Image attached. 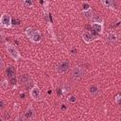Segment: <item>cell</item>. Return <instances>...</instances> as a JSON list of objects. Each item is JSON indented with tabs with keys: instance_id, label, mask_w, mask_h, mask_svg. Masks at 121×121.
Here are the masks:
<instances>
[{
	"instance_id": "obj_9",
	"label": "cell",
	"mask_w": 121,
	"mask_h": 121,
	"mask_svg": "<svg viewBox=\"0 0 121 121\" xmlns=\"http://www.w3.org/2000/svg\"><path fill=\"white\" fill-rule=\"evenodd\" d=\"M91 27L93 28L94 31H95L98 34H102L104 30V25L101 24H96V23H91Z\"/></svg>"
},
{
	"instance_id": "obj_2",
	"label": "cell",
	"mask_w": 121,
	"mask_h": 121,
	"mask_svg": "<svg viewBox=\"0 0 121 121\" xmlns=\"http://www.w3.org/2000/svg\"><path fill=\"white\" fill-rule=\"evenodd\" d=\"M6 49H7L8 54H9L14 60H20V59L22 58L21 54L19 53V51L17 50V48H16L13 44H11V43H7V44H6Z\"/></svg>"
},
{
	"instance_id": "obj_14",
	"label": "cell",
	"mask_w": 121,
	"mask_h": 121,
	"mask_svg": "<svg viewBox=\"0 0 121 121\" xmlns=\"http://www.w3.org/2000/svg\"><path fill=\"white\" fill-rule=\"evenodd\" d=\"M89 93H90L92 95L95 96V95H97L98 93H99V88H98L96 85H91V86L89 87Z\"/></svg>"
},
{
	"instance_id": "obj_25",
	"label": "cell",
	"mask_w": 121,
	"mask_h": 121,
	"mask_svg": "<svg viewBox=\"0 0 121 121\" xmlns=\"http://www.w3.org/2000/svg\"><path fill=\"white\" fill-rule=\"evenodd\" d=\"M4 66H5L4 60H3V59H2V58H1V56H0V69H3V68H4Z\"/></svg>"
},
{
	"instance_id": "obj_1",
	"label": "cell",
	"mask_w": 121,
	"mask_h": 121,
	"mask_svg": "<svg viewBox=\"0 0 121 121\" xmlns=\"http://www.w3.org/2000/svg\"><path fill=\"white\" fill-rule=\"evenodd\" d=\"M26 36L34 43H39L42 41V35L41 32L37 29H34L32 27H27L25 31Z\"/></svg>"
},
{
	"instance_id": "obj_10",
	"label": "cell",
	"mask_w": 121,
	"mask_h": 121,
	"mask_svg": "<svg viewBox=\"0 0 121 121\" xmlns=\"http://www.w3.org/2000/svg\"><path fill=\"white\" fill-rule=\"evenodd\" d=\"M118 38H117V35L114 33V32H110L108 35H107V38H106V41L110 43V44H114L116 42H117Z\"/></svg>"
},
{
	"instance_id": "obj_13",
	"label": "cell",
	"mask_w": 121,
	"mask_h": 121,
	"mask_svg": "<svg viewBox=\"0 0 121 121\" xmlns=\"http://www.w3.org/2000/svg\"><path fill=\"white\" fill-rule=\"evenodd\" d=\"M92 22L93 23H96V24H101V25H104V19L101 15L99 14H94V16L92 17Z\"/></svg>"
},
{
	"instance_id": "obj_23",
	"label": "cell",
	"mask_w": 121,
	"mask_h": 121,
	"mask_svg": "<svg viewBox=\"0 0 121 121\" xmlns=\"http://www.w3.org/2000/svg\"><path fill=\"white\" fill-rule=\"evenodd\" d=\"M120 99H121V95L118 94V95L115 96V103H116V104H119V103H120Z\"/></svg>"
},
{
	"instance_id": "obj_17",
	"label": "cell",
	"mask_w": 121,
	"mask_h": 121,
	"mask_svg": "<svg viewBox=\"0 0 121 121\" xmlns=\"http://www.w3.org/2000/svg\"><path fill=\"white\" fill-rule=\"evenodd\" d=\"M23 5L25 7H26V8H31V7H33L34 4H33V2L31 0H26V1L23 2Z\"/></svg>"
},
{
	"instance_id": "obj_5",
	"label": "cell",
	"mask_w": 121,
	"mask_h": 121,
	"mask_svg": "<svg viewBox=\"0 0 121 121\" xmlns=\"http://www.w3.org/2000/svg\"><path fill=\"white\" fill-rule=\"evenodd\" d=\"M29 94H30L31 98H32L34 101H40V100L42 99V93H41L40 88H39L37 85H34V86L30 89Z\"/></svg>"
},
{
	"instance_id": "obj_8",
	"label": "cell",
	"mask_w": 121,
	"mask_h": 121,
	"mask_svg": "<svg viewBox=\"0 0 121 121\" xmlns=\"http://www.w3.org/2000/svg\"><path fill=\"white\" fill-rule=\"evenodd\" d=\"M26 117L28 118L29 120H31V119H33L35 117V111H34L33 106L31 104H29L28 107L26 110Z\"/></svg>"
},
{
	"instance_id": "obj_11",
	"label": "cell",
	"mask_w": 121,
	"mask_h": 121,
	"mask_svg": "<svg viewBox=\"0 0 121 121\" xmlns=\"http://www.w3.org/2000/svg\"><path fill=\"white\" fill-rule=\"evenodd\" d=\"M30 81H31V78H30L27 75H22V76L20 77V78H19V82H20L21 84L25 85L26 88H28V85L30 84V83H29Z\"/></svg>"
},
{
	"instance_id": "obj_20",
	"label": "cell",
	"mask_w": 121,
	"mask_h": 121,
	"mask_svg": "<svg viewBox=\"0 0 121 121\" xmlns=\"http://www.w3.org/2000/svg\"><path fill=\"white\" fill-rule=\"evenodd\" d=\"M1 86H2L3 89H7L8 86H9V80L8 79H4L2 81V83H1Z\"/></svg>"
},
{
	"instance_id": "obj_19",
	"label": "cell",
	"mask_w": 121,
	"mask_h": 121,
	"mask_svg": "<svg viewBox=\"0 0 121 121\" xmlns=\"http://www.w3.org/2000/svg\"><path fill=\"white\" fill-rule=\"evenodd\" d=\"M90 9H91V6L88 3H83V5H82V11H86V10H88Z\"/></svg>"
},
{
	"instance_id": "obj_24",
	"label": "cell",
	"mask_w": 121,
	"mask_h": 121,
	"mask_svg": "<svg viewBox=\"0 0 121 121\" xmlns=\"http://www.w3.org/2000/svg\"><path fill=\"white\" fill-rule=\"evenodd\" d=\"M9 82L11 83V84H15V83H16V78H15V77H13V78H9Z\"/></svg>"
},
{
	"instance_id": "obj_28",
	"label": "cell",
	"mask_w": 121,
	"mask_h": 121,
	"mask_svg": "<svg viewBox=\"0 0 121 121\" xmlns=\"http://www.w3.org/2000/svg\"><path fill=\"white\" fill-rule=\"evenodd\" d=\"M3 37H4V33L2 31H0V41L3 40Z\"/></svg>"
},
{
	"instance_id": "obj_27",
	"label": "cell",
	"mask_w": 121,
	"mask_h": 121,
	"mask_svg": "<svg viewBox=\"0 0 121 121\" xmlns=\"http://www.w3.org/2000/svg\"><path fill=\"white\" fill-rule=\"evenodd\" d=\"M60 109H61L62 111H65V110H66V105L62 104V105H61V107H60Z\"/></svg>"
},
{
	"instance_id": "obj_7",
	"label": "cell",
	"mask_w": 121,
	"mask_h": 121,
	"mask_svg": "<svg viewBox=\"0 0 121 121\" xmlns=\"http://www.w3.org/2000/svg\"><path fill=\"white\" fill-rule=\"evenodd\" d=\"M69 66H70V63L67 60H60L57 63L56 70H57L58 73L62 74V73H65L69 69Z\"/></svg>"
},
{
	"instance_id": "obj_26",
	"label": "cell",
	"mask_w": 121,
	"mask_h": 121,
	"mask_svg": "<svg viewBox=\"0 0 121 121\" xmlns=\"http://www.w3.org/2000/svg\"><path fill=\"white\" fill-rule=\"evenodd\" d=\"M4 106H5L4 101H3V100H0V110H2V109L4 108Z\"/></svg>"
},
{
	"instance_id": "obj_22",
	"label": "cell",
	"mask_w": 121,
	"mask_h": 121,
	"mask_svg": "<svg viewBox=\"0 0 121 121\" xmlns=\"http://www.w3.org/2000/svg\"><path fill=\"white\" fill-rule=\"evenodd\" d=\"M15 121H26V118H25V116H23V115H18V116L15 118Z\"/></svg>"
},
{
	"instance_id": "obj_18",
	"label": "cell",
	"mask_w": 121,
	"mask_h": 121,
	"mask_svg": "<svg viewBox=\"0 0 121 121\" xmlns=\"http://www.w3.org/2000/svg\"><path fill=\"white\" fill-rule=\"evenodd\" d=\"M70 90H71L70 86L67 85V84H64V85H63V88H62V94H63V95H66L67 93L70 92Z\"/></svg>"
},
{
	"instance_id": "obj_4",
	"label": "cell",
	"mask_w": 121,
	"mask_h": 121,
	"mask_svg": "<svg viewBox=\"0 0 121 121\" xmlns=\"http://www.w3.org/2000/svg\"><path fill=\"white\" fill-rule=\"evenodd\" d=\"M97 39H99L98 36H97L96 34H95L93 31H88V30H86V31H84V32L82 33V40H83L86 43H92V42H94V41H95V40H97Z\"/></svg>"
},
{
	"instance_id": "obj_6",
	"label": "cell",
	"mask_w": 121,
	"mask_h": 121,
	"mask_svg": "<svg viewBox=\"0 0 121 121\" xmlns=\"http://www.w3.org/2000/svg\"><path fill=\"white\" fill-rule=\"evenodd\" d=\"M72 78L75 79V80H78V79H80L83 76H84V69L81 67V66H75L72 70Z\"/></svg>"
},
{
	"instance_id": "obj_16",
	"label": "cell",
	"mask_w": 121,
	"mask_h": 121,
	"mask_svg": "<svg viewBox=\"0 0 121 121\" xmlns=\"http://www.w3.org/2000/svg\"><path fill=\"white\" fill-rule=\"evenodd\" d=\"M82 12H83V15H84L87 19H92V17L94 16V11H93L92 9H88V10H86V11H82Z\"/></svg>"
},
{
	"instance_id": "obj_3",
	"label": "cell",
	"mask_w": 121,
	"mask_h": 121,
	"mask_svg": "<svg viewBox=\"0 0 121 121\" xmlns=\"http://www.w3.org/2000/svg\"><path fill=\"white\" fill-rule=\"evenodd\" d=\"M0 26L4 28H10L12 26L11 24V16L8 13H3L0 17Z\"/></svg>"
},
{
	"instance_id": "obj_15",
	"label": "cell",
	"mask_w": 121,
	"mask_h": 121,
	"mask_svg": "<svg viewBox=\"0 0 121 121\" xmlns=\"http://www.w3.org/2000/svg\"><path fill=\"white\" fill-rule=\"evenodd\" d=\"M6 73H7V76L9 78H11L13 77H15V70L12 66H9L6 70Z\"/></svg>"
},
{
	"instance_id": "obj_21",
	"label": "cell",
	"mask_w": 121,
	"mask_h": 121,
	"mask_svg": "<svg viewBox=\"0 0 121 121\" xmlns=\"http://www.w3.org/2000/svg\"><path fill=\"white\" fill-rule=\"evenodd\" d=\"M67 100H68L69 102H71V103H75L76 100H77V98H76L75 95H69L68 98H67Z\"/></svg>"
},
{
	"instance_id": "obj_29",
	"label": "cell",
	"mask_w": 121,
	"mask_h": 121,
	"mask_svg": "<svg viewBox=\"0 0 121 121\" xmlns=\"http://www.w3.org/2000/svg\"><path fill=\"white\" fill-rule=\"evenodd\" d=\"M0 121H4V120H3V119H2V118H0Z\"/></svg>"
},
{
	"instance_id": "obj_12",
	"label": "cell",
	"mask_w": 121,
	"mask_h": 121,
	"mask_svg": "<svg viewBox=\"0 0 121 121\" xmlns=\"http://www.w3.org/2000/svg\"><path fill=\"white\" fill-rule=\"evenodd\" d=\"M101 4L103 6H105L106 8H109L111 9H115V8H116L115 2L114 1H112V0H102L101 1Z\"/></svg>"
}]
</instances>
